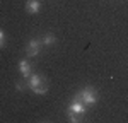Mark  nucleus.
<instances>
[{
  "instance_id": "f257e3e1",
  "label": "nucleus",
  "mask_w": 128,
  "mask_h": 123,
  "mask_svg": "<svg viewBox=\"0 0 128 123\" xmlns=\"http://www.w3.org/2000/svg\"><path fill=\"white\" fill-rule=\"evenodd\" d=\"M28 87H29L34 94L43 96V94L48 92V80H46L41 74H31L29 77H28Z\"/></svg>"
},
{
  "instance_id": "f03ea898",
  "label": "nucleus",
  "mask_w": 128,
  "mask_h": 123,
  "mask_svg": "<svg viewBox=\"0 0 128 123\" xmlns=\"http://www.w3.org/2000/svg\"><path fill=\"white\" fill-rule=\"evenodd\" d=\"M86 111H87V106L84 102H80L79 99H74L67 106V114H68V120L70 122H80L82 116H86Z\"/></svg>"
},
{
  "instance_id": "7ed1b4c3",
  "label": "nucleus",
  "mask_w": 128,
  "mask_h": 123,
  "mask_svg": "<svg viewBox=\"0 0 128 123\" xmlns=\"http://www.w3.org/2000/svg\"><path fill=\"white\" fill-rule=\"evenodd\" d=\"M75 99H79L80 102H84L86 106H92V104H96L98 102V91L94 89V87H84V89H80L79 94L75 96Z\"/></svg>"
},
{
  "instance_id": "20e7f679",
  "label": "nucleus",
  "mask_w": 128,
  "mask_h": 123,
  "mask_svg": "<svg viewBox=\"0 0 128 123\" xmlns=\"http://www.w3.org/2000/svg\"><path fill=\"white\" fill-rule=\"evenodd\" d=\"M41 46H43V43H41V40H31L28 44H26V55L28 56H38L41 53Z\"/></svg>"
},
{
  "instance_id": "39448f33",
  "label": "nucleus",
  "mask_w": 128,
  "mask_h": 123,
  "mask_svg": "<svg viewBox=\"0 0 128 123\" xmlns=\"http://www.w3.org/2000/svg\"><path fill=\"white\" fill-rule=\"evenodd\" d=\"M19 72L22 75V79H28L31 75V63L28 60H20L19 62Z\"/></svg>"
},
{
  "instance_id": "423d86ee",
  "label": "nucleus",
  "mask_w": 128,
  "mask_h": 123,
  "mask_svg": "<svg viewBox=\"0 0 128 123\" xmlns=\"http://www.w3.org/2000/svg\"><path fill=\"white\" fill-rule=\"evenodd\" d=\"M41 9V4L38 0H28V4H26V10L29 12V14H38Z\"/></svg>"
},
{
  "instance_id": "0eeeda50",
  "label": "nucleus",
  "mask_w": 128,
  "mask_h": 123,
  "mask_svg": "<svg viewBox=\"0 0 128 123\" xmlns=\"http://www.w3.org/2000/svg\"><path fill=\"white\" fill-rule=\"evenodd\" d=\"M41 43H43L44 46H53V44L56 43V36L51 34V32H46V34L41 38Z\"/></svg>"
},
{
  "instance_id": "6e6552de",
  "label": "nucleus",
  "mask_w": 128,
  "mask_h": 123,
  "mask_svg": "<svg viewBox=\"0 0 128 123\" xmlns=\"http://www.w3.org/2000/svg\"><path fill=\"white\" fill-rule=\"evenodd\" d=\"M4 43H5V34H4V31L0 29V48L4 46Z\"/></svg>"
}]
</instances>
